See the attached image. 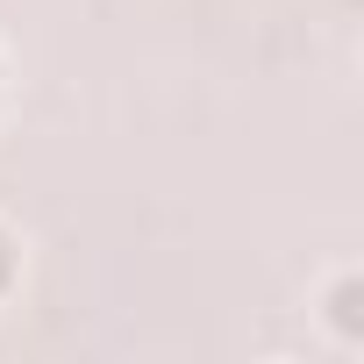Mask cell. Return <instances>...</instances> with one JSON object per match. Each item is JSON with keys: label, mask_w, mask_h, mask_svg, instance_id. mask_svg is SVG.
<instances>
[{"label": "cell", "mask_w": 364, "mask_h": 364, "mask_svg": "<svg viewBox=\"0 0 364 364\" xmlns=\"http://www.w3.org/2000/svg\"><path fill=\"white\" fill-rule=\"evenodd\" d=\"M328 314H336V336H343V343H357V279H343V286H336V307H328Z\"/></svg>", "instance_id": "cell-1"}, {"label": "cell", "mask_w": 364, "mask_h": 364, "mask_svg": "<svg viewBox=\"0 0 364 364\" xmlns=\"http://www.w3.org/2000/svg\"><path fill=\"white\" fill-rule=\"evenodd\" d=\"M0 286H8V236H0Z\"/></svg>", "instance_id": "cell-2"}]
</instances>
